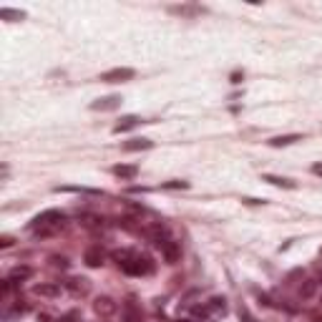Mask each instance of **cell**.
<instances>
[{"label":"cell","mask_w":322,"mask_h":322,"mask_svg":"<svg viewBox=\"0 0 322 322\" xmlns=\"http://www.w3.org/2000/svg\"><path fill=\"white\" fill-rule=\"evenodd\" d=\"M139 124H141V118H139V116H124V118H121L118 124L113 126V131H116V134H124V131H131V129H136Z\"/></svg>","instance_id":"cell-12"},{"label":"cell","mask_w":322,"mask_h":322,"mask_svg":"<svg viewBox=\"0 0 322 322\" xmlns=\"http://www.w3.org/2000/svg\"><path fill=\"white\" fill-rule=\"evenodd\" d=\"M186 181H169V184H161V189H186Z\"/></svg>","instance_id":"cell-24"},{"label":"cell","mask_w":322,"mask_h":322,"mask_svg":"<svg viewBox=\"0 0 322 322\" xmlns=\"http://www.w3.org/2000/svg\"><path fill=\"white\" fill-rule=\"evenodd\" d=\"M136 76L134 68H111L106 73H101V80L103 83H124V80H131Z\"/></svg>","instance_id":"cell-5"},{"label":"cell","mask_w":322,"mask_h":322,"mask_svg":"<svg viewBox=\"0 0 322 322\" xmlns=\"http://www.w3.org/2000/svg\"><path fill=\"white\" fill-rule=\"evenodd\" d=\"M227 312V300L224 297H212L209 302L194 307V317L196 320H212V317H219Z\"/></svg>","instance_id":"cell-2"},{"label":"cell","mask_w":322,"mask_h":322,"mask_svg":"<svg viewBox=\"0 0 322 322\" xmlns=\"http://www.w3.org/2000/svg\"><path fill=\"white\" fill-rule=\"evenodd\" d=\"M315 322H322V317H317V320H315Z\"/></svg>","instance_id":"cell-27"},{"label":"cell","mask_w":322,"mask_h":322,"mask_svg":"<svg viewBox=\"0 0 322 322\" xmlns=\"http://www.w3.org/2000/svg\"><path fill=\"white\" fill-rule=\"evenodd\" d=\"M121 106V96H108V98H98L91 103V111H113Z\"/></svg>","instance_id":"cell-9"},{"label":"cell","mask_w":322,"mask_h":322,"mask_svg":"<svg viewBox=\"0 0 322 322\" xmlns=\"http://www.w3.org/2000/svg\"><path fill=\"white\" fill-rule=\"evenodd\" d=\"M179 322H189V320H179Z\"/></svg>","instance_id":"cell-28"},{"label":"cell","mask_w":322,"mask_h":322,"mask_svg":"<svg viewBox=\"0 0 322 322\" xmlns=\"http://www.w3.org/2000/svg\"><path fill=\"white\" fill-rule=\"evenodd\" d=\"M28 277H33V269H30V267H13L10 274H8V279L13 282V285H18V282H23V279H28Z\"/></svg>","instance_id":"cell-15"},{"label":"cell","mask_w":322,"mask_h":322,"mask_svg":"<svg viewBox=\"0 0 322 322\" xmlns=\"http://www.w3.org/2000/svg\"><path fill=\"white\" fill-rule=\"evenodd\" d=\"M111 171H113V176H118V179H129V181L139 176V169H136V166H129V164H118V166H113Z\"/></svg>","instance_id":"cell-13"},{"label":"cell","mask_w":322,"mask_h":322,"mask_svg":"<svg viewBox=\"0 0 322 322\" xmlns=\"http://www.w3.org/2000/svg\"><path fill=\"white\" fill-rule=\"evenodd\" d=\"M58 229H61L58 224H56V227H38V229H33V237H35V239H48V237H53Z\"/></svg>","instance_id":"cell-19"},{"label":"cell","mask_w":322,"mask_h":322,"mask_svg":"<svg viewBox=\"0 0 322 322\" xmlns=\"http://www.w3.org/2000/svg\"><path fill=\"white\" fill-rule=\"evenodd\" d=\"M312 174H315V176H322V164H312Z\"/></svg>","instance_id":"cell-26"},{"label":"cell","mask_w":322,"mask_h":322,"mask_svg":"<svg viewBox=\"0 0 322 322\" xmlns=\"http://www.w3.org/2000/svg\"><path fill=\"white\" fill-rule=\"evenodd\" d=\"M315 292H317V282L315 279H305L300 285V300H310Z\"/></svg>","instance_id":"cell-17"},{"label":"cell","mask_w":322,"mask_h":322,"mask_svg":"<svg viewBox=\"0 0 322 322\" xmlns=\"http://www.w3.org/2000/svg\"><path fill=\"white\" fill-rule=\"evenodd\" d=\"M0 18L8 20V23H18V20L25 18V13L23 10H13V8H0Z\"/></svg>","instance_id":"cell-18"},{"label":"cell","mask_w":322,"mask_h":322,"mask_svg":"<svg viewBox=\"0 0 322 322\" xmlns=\"http://www.w3.org/2000/svg\"><path fill=\"white\" fill-rule=\"evenodd\" d=\"M121 317H124V322H141V310H139L134 297H129L121 305Z\"/></svg>","instance_id":"cell-6"},{"label":"cell","mask_w":322,"mask_h":322,"mask_svg":"<svg viewBox=\"0 0 322 322\" xmlns=\"http://www.w3.org/2000/svg\"><path fill=\"white\" fill-rule=\"evenodd\" d=\"M121 267V272L124 274H129V277H149V274H154V262H151V257H146V254H136L134 252V257L131 259H126L124 264H118Z\"/></svg>","instance_id":"cell-1"},{"label":"cell","mask_w":322,"mask_h":322,"mask_svg":"<svg viewBox=\"0 0 322 322\" xmlns=\"http://www.w3.org/2000/svg\"><path fill=\"white\" fill-rule=\"evenodd\" d=\"M13 244H15L13 237H0V247H3V249H8V247H13Z\"/></svg>","instance_id":"cell-25"},{"label":"cell","mask_w":322,"mask_h":322,"mask_svg":"<svg viewBox=\"0 0 322 322\" xmlns=\"http://www.w3.org/2000/svg\"><path fill=\"white\" fill-rule=\"evenodd\" d=\"M51 267H56V269H68V259H66V257H51Z\"/></svg>","instance_id":"cell-22"},{"label":"cell","mask_w":322,"mask_h":322,"mask_svg":"<svg viewBox=\"0 0 322 322\" xmlns=\"http://www.w3.org/2000/svg\"><path fill=\"white\" fill-rule=\"evenodd\" d=\"M93 310H96V315H101V317H111V315L118 310V305H116L111 297H96Z\"/></svg>","instance_id":"cell-8"},{"label":"cell","mask_w":322,"mask_h":322,"mask_svg":"<svg viewBox=\"0 0 322 322\" xmlns=\"http://www.w3.org/2000/svg\"><path fill=\"white\" fill-rule=\"evenodd\" d=\"M28 310H30V307H28V302H25V300H18V302L13 305V310H8V307L3 310V320H5V322H10V320H15V317L25 315Z\"/></svg>","instance_id":"cell-11"},{"label":"cell","mask_w":322,"mask_h":322,"mask_svg":"<svg viewBox=\"0 0 322 322\" xmlns=\"http://www.w3.org/2000/svg\"><path fill=\"white\" fill-rule=\"evenodd\" d=\"M151 146H154L151 139H131V141L124 144V151H146V149H151Z\"/></svg>","instance_id":"cell-14"},{"label":"cell","mask_w":322,"mask_h":322,"mask_svg":"<svg viewBox=\"0 0 322 322\" xmlns=\"http://www.w3.org/2000/svg\"><path fill=\"white\" fill-rule=\"evenodd\" d=\"M63 222H66V214L63 212H58V209H48V212H40L38 217H33V222H30V229H38V227H63Z\"/></svg>","instance_id":"cell-3"},{"label":"cell","mask_w":322,"mask_h":322,"mask_svg":"<svg viewBox=\"0 0 322 322\" xmlns=\"http://www.w3.org/2000/svg\"><path fill=\"white\" fill-rule=\"evenodd\" d=\"M83 262H86L88 267H101V264H103V249H101L98 244L88 247L86 254H83Z\"/></svg>","instance_id":"cell-10"},{"label":"cell","mask_w":322,"mask_h":322,"mask_svg":"<svg viewBox=\"0 0 322 322\" xmlns=\"http://www.w3.org/2000/svg\"><path fill=\"white\" fill-rule=\"evenodd\" d=\"M80 219H83L86 227H98V224H101V219H98V217H91V214H83Z\"/></svg>","instance_id":"cell-23"},{"label":"cell","mask_w":322,"mask_h":322,"mask_svg":"<svg viewBox=\"0 0 322 322\" xmlns=\"http://www.w3.org/2000/svg\"><path fill=\"white\" fill-rule=\"evenodd\" d=\"M63 287H66L73 297H86V295L91 292V282H88L86 277H71V279L63 282Z\"/></svg>","instance_id":"cell-4"},{"label":"cell","mask_w":322,"mask_h":322,"mask_svg":"<svg viewBox=\"0 0 322 322\" xmlns=\"http://www.w3.org/2000/svg\"><path fill=\"white\" fill-rule=\"evenodd\" d=\"M264 181H269V184H274V186H282V189H295V181H290V179H279V176H272V174H267Z\"/></svg>","instance_id":"cell-20"},{"label":"cell","mask_w":322,"mask_h":322,"mask_svg":"<svg viewBox=\"0 0 322 322\" xmlns=\"http://www.w3.org/2000/svg\"><path fill=\"white\" fill-rule=\"evenodd\" d=\"M58 322H83V317L73 310V312H66L63 317H58Z\"/></svg>","instance_id":"cell-21"},{"label":"cell","mask_w":322,"mask_h":322,"mask_svg":"<svg viewBox=\"0 0 322 322\" xmlns=\"http://www.w3.org/2000/svg\"><path fill=\"white\" fill-rule=\"evenodd\" d=\"M295 141H302V136H300V134H287V136H274V139H269V146L279 149V146H290V144H295Z\"/></svg>","instance_id":"cell-16"},{"label":"cell","mask_w":322,"mask_h":322,"mask_svg":"<svg viewBox=\"0 0 322 322\" xmlns=\"http://www.w3.org/2000/svg\"><path fill=\"white\" fill-rule=\"evenodd\" d=\"M33 295L38 297H48V300H56L61 295V285H56V282H40V285L33 287Z\"/></svg>","instance_id":"cell-7"}]
</instances>
